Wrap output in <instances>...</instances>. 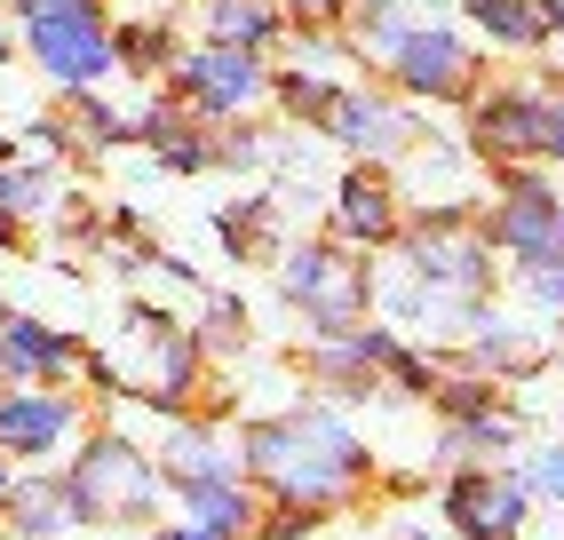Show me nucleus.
I'll return each instance as SVG.
<instances>
[{
    "instance_id": "obj_12",
    "label": "nucleus",
    "mask_w": 564,
    "mask_h": 540,
    "mask_svg": "<svg viewBox=\"0 0 564 540\" xmlns=\"http://www.w3.org/2000/svg\"><path fill=\"white\" fill-rule=\"evenodd\" d=\"M318 128H326L334 143L366 151V160H390V151L413 143V111H405V104H382V96H366V88H334V104L318 111Z\"/></svg>"
},
{
    "instance_id": "obj_27",
    "label": "nucleus",
    "mask_w": 564,
    "mask_h": 540,
    "mask_svg": "<svg viewBox=\"0 0 564 540\" xmlns=\"http://www.w3.org/2000/svg\"><path fill=\"white\" fill-rule=\"evenodd\" d=\"M541 9H549V32H556V41H564V0H541Z\"/></svg>"
},
{
    "instance_id": "obj_1",
    "label": "nucleus",
    "mask_w": 564,
    "mask_h": 540,
    "mask_svg": "<svg viewBox=\"0 0 564 540\" xmlns=\"http://www.w3.org/2000/svg\"><path fill=\"white\" fill-rule=\"evenodd\" d=\"M247 469L286 509H334L366 477V438L343 413H279L262 430H247Z\"/></svg>"
},
{
    "instance_id": "obj_28",
    "label": "nucleus",
    "mask_w": 564,
    "mask_h": 540,
    "mask_svg": "<svg viewBox=\"0 0 564 540\" xmlns=\"http://www.w3.org/2000/svg\"><path fill=\"white\" fill-rule=\"evenodd\" d=\"M9 485H17V477H9V453H0V509H9Z\"/></svg>"
},
{
    "instance_id": "obj_17",
    "label": "nucleus",
    "mask_w": 564,
    "mask_h": 540,
    "mask_svg": "<svg viewBox=\"0 0 564 540\" xmlns=\"http://www.w3.org/2000/svg\"><path fill=\"white\" fill-rule=\"evenodd\" d=\"M462 9H469V24L485 32V41L509 48V56H533V48H549V41H556L541 0H462Z\"/></svg>"
},
{
    "instance_id": "obj_20",
    "label": "nucleus",
    "mask_w": 564,
    "mask_h": 540,
    "mask_svg": "<svg viewBox=\"0 0 564 540\" xmlns=\"http://www.w3.org/2000/svg\"><path fill=\"white\" fill-rule=\"evenodd\" d=\"M477 358L494 374H509V381H524V374H541V342L517 334L509 318H477Z\"/></svg>"
},
{
    "instance_id": "obj_14",
    "label": "nucleus",
    "mask_w": 564,
    "mask_h": 540,
    "mask_svg": "<svg viewBox=\"0 0 564 540\" xmlns=\"http://www.w3.org/2000/svg\"><path fill=\"white\" fill-rule=\"evenodd\" d=\"M334 230H343L350 247H390L398 239V191L373 168H350L334 183Z\"/></svg>"
},
{
    "instance_id": "obj_10",
    "label": "nucleus",
    "mask_w": 564,
    "mask_h": 540,
    "mask_svg": "<svg viewBox=\"0 0 564 540\" xmlns=\"http://www.w3.org/2000/svg\"><path fill=\"white\" fill-rule=\"evenodd\" d=\"M254 532V493L239 477H192L175 485V525L160 540H247Z\"/></svg>"
},
{
    "instance_id": "obj_25",
    "label": "nucleus",
    "mask_w": 564,
    "mask_h": 540,
    "mask_svg": "<svg viewBox=\"0 0 564 540\" xmlns=\"http://www.w3.org/2000/svg\"><path fill=\"white\" fill-rule=\"evenodd\" d=\"M533 485H541V493H556V500H564V445H549V453H541V461H533Z\"/></svg>"
},
{
    "instance_id": "obj_22",
    "label": "nucleus",
    "mask_w": 564,
    "mask_h": 540,
    "mask_svg": "<svg viewBox=\"0 0 564 540\" xmlns=\"http://www.w3.org/2000/svg\"><path fill=\"white\" fill-rule=\"evenodd\" d=\"M111 56H120V64H135V72H160V64H175V48H167V24H160V17H143V24H128V32H111Z\"/></svg>"
},
{
    "instance_id": "obj_21",
    "label": "nucleus",
    "mask_w": 564,
    "mask_h": 540,
    "mask_svg": "<svg viewBox=\"0 0 564 540\" xmlns=\"http://www.w3.org/2000/svg\"><path fill=\"white\" fill-rule=\"evenodd\" d=\"M167 469H175V485H192V477H239V453H223L207 430H167Z\"/></svg>"
},
{
    "instance_id": "obj_24",
    "label": "nucleus",
    "mask_w": 564,
    "mask_h": 540,
    "mask_svg": "<svg viewBox=\"0 0 564 540\" xmlns=\"http://www.w3.org/2000/svg\"><path fill=\"white\" fill-rule=\"evenodd\" d=\"M541 160H556V168H564V104H556V96L541 104Z\"/></svg>"
},
{
    "instance_id": "obj_30",
    "label": "nucleus",
    "mask_w": 564,
    "mask_h": 540,
    "mask_svg": "<svg viewBox=\"0 0 564 540\" xmlns=\"http://www.w3.org/2000/svg\"><path fill=\"white\" fill-rule=\"evenodd\" d=\"M9 48H17V41H9V24H0V64H9Z\"/></svg>"
},
{
    "instance_id": "obj_2",
    "label": "nucleus",
    "mask_w": 564,
    "mask_h": 540,
    "mask_svg": "<svg viewBox=\"0 0 564 540\" xmlns=\"http://www.w3.org/2000/svg\"><path fill=\"white\" fill-rule=\"evenodd\" d=\"M485 287H494V247H485V230L437 215L422 239L405 247V270L382 279V302H390L398 326H430L445 311H469Z\"/></svg>"
},
{
    "instance_id": "obj_23",
    "label": "nucleus",
    "mask_w": 564,
    "mask_h": 540,
    "mask_svg": "<svg viewBox=\"0 0 564 540\" xmlns=\"http://www.w3.org/2000/svg\"><path fill=\"white\" fill-rule=\"evenodd\" d=\"M517 287H524V302H533V311H556V318H564V247L517 262Z\"/></svg>"
},
{
    "instance_id": "obj_15",
    "label": "nucleus",
    "mask_w": 564,
    "mask_h": 540,
    "mask_svg": "<svg viewBox=\"0 0 564 540\" xmlns=\"http://www.w3.org/2000/svg\"><path fill=\"white\" fill-rule=\"evenodd\" d=\"M72 358H80V342L41 326V318H0V381H17V390H32V381H56Z\"/></svg>"
},
{
    "instance_id": "obj_3",
    "label": "nucleus",
    "mask_w": 564,
    "mask_h": 540,
    "mask_svg": "<svg viewBox=\"0 0 564 540\" xmlns=\"http://www.w3.org/2000/svg\"><path fill=\"white\" fill-rule=\"evenodd\" d=\"M382 64L398 72V88H405L413 104H469V96H477V72H485V64H477V41H469L454 17L405 32Z\"/></svg>"
},
{
    "instance_id": "obj_18",
    "label": "nucleus",
    "mask_w": 564,
    "mask_h": 540,
    "mask_svg": "<svg viewBox=\"0 0 564 540\" xmlns=\"http://www.w3.org/2000/svg\"><path fill=\"white\" fill-rule=\"evenodd\" d=\"M279 32H286V9H279V0H207V41H215V48H254V56H262Z\"/></svg>"
},
{
    "instance_id": "obj_11",
    "label": "nucleus",
    "mask_w": 564,
    "mask_h": 540,
    "mask_svg": "<svg viewBox=\"0 0 564 540\" xmlns=\"http://www.w3.org/2000/svg\"><path fill=\"white\" fill-rule=\"evenodd\" d=\"M80 430V406H72L64 390H9L0 398V453H24V461H48L64 453V438Z\"/></svg>"
},
{
    "instance_id": "obj_6",
    "label": "nucleus",
    "mask_w": 564,
    "mask_h": 540,
    "mask_svg": "<svg viewBox=\"0 0 564 540\" xmlns=\"http://www.w3.org/2000/svg\"><path fill=\"white\" fill-rule=\"evenodd\" d=\"M167 72H175V96L192 111H207V120H239V111L271 104V64H262L254 48H215L207 41L199 56H183Z\"/></svg>"
},
{
    "instance_id": "obj_5",
    "label": "nucleus",
    "mask_w": 564,
    "mask_h": 540,
    "mask_svg": "<svg viewBox=\"0 0 564 540\" xmlns=\"http://www.w3.org/2000/svg\"><path fill=\"white\" fill-rule=\"evenodd\" d=\"M24 48H32V64H41L56 88H72V96H88V88H104L111 72H120V56H111V32H104L96 9L24 17Z\"/></svg>"
},
{
    "instance_id": "obj_26",
    "label": "nucleus",
    "mask_w": 564,
    "mask_h": 540,
    "mask_svg": "<svg viewBox=\"0 0 564 540\" xmlns=\"http://www.w3.org/2000/svg\"><path fill=\"white\" fill-rule=\"evenodd\" d=\"M17 17H72V9H96V0H9Z\"/></svg>"
},
{
    "instance_id": "obj_7",
    "label": "nucleus",
    "mask_w": 564,
    "mask_h": 540,
    "mask_svg": "<svg viewBox=\"0 0 564 540\" xmlns=\"http://www.w3.org/2000/svg\"><path fill=\"white\" fill-rule=\"evenodd\" d=\"M279 287L318 318V334H343V326H358V311H366V270L343 262L334 247H294V255L279 262Z\"/></svg>"
},
{
    "instance_id": "obj_9",
    "label": "nucleus",
    "mask_w": 564,
    "mask_h": 540,
    "mask_svg": "<svg viewBox=\"0 0 564 540\" xmlns=\"http://www.w3.org/2000/svg\"><path fill=\"white\" fill-rule=\"evenodd\" d=\"M445 517H454L462 540H517L524 517H533V500H524V485L501 477V469H469V477L445 485Z\"/></svg>"
},
{
    "instance_id": "obj_13",
    "label": "nucleus",
    "mask_w": 564,
    "mask_h": 540,
    "mask_svg": "<svg viewBox=\"0 0 564 540\" xmlns=\"http://www.w3.org/2000/svg\"><path fill=\"white\" fill-rule=\"evenodd\" d=\"M541 104L533 88H501V96H469V136L485 160H541Z\"/></svg>"
},
{
    "instance_id": "obj_8",
    "label": "nucleus",
    "mask_w": 564,
    "mask_h": 540,
    "mask_svg": "<svg viewBox=\"0 0 564 540\" xmlns=\"http://www.w3.org/2000/svg\"><path fill=\"white\" fill-rule=\"evenodd\" d=\"M485 247H501L509 262H533L549 247H564V207L556 191L541 175H509V199L494 207V223H485Z\"/></svg>"
},
{
    "instance_id": "obj_19",
    "label": "nucleus",
    "mask_w": 564,
    "mask_h": 540,
    "mask_svg": "<svg viewBox=\"0 0 564 540\" xmlns=\"http://www.w3.org/2000/svg\"><path fill=\"white\" fill-rule=\"evenodd\" d=\"M9 500H17V532H24V540L80 525V509H72V485H64V477H32V485H9Z\"/></svg>"
},
{
    "instance_id": "obj_29",
    "label": "nucleus",
    "mask_w": 564,
    "mask_h": 540,
    "mask_svg": "<svg viewBox=\"0 0 564 540\" xmlns=\"http://www.w3.org/2000/svg\"><path fill=\"white\" fill-rule=\"evenodd\" d=\"M398 540H430V532H422V525H398Z\"/></svg>"
},
{
    "instance_id": "obj_16",
    "label": "nucleus",
    "mask_w": 564,
    "mask_h": 540,
    "mask_svg": "<svg viewBox=\"0 0 564 540\" xmlns=\"http://www.w3.org/2000/svg\"><path fill=\"white\" fill-rule=\"evenodd\" d=\"M437 17H454V0H366L358 24H350V56H373V64H382L405 32H422V24H437Z\"/></svg>"
},
{
    "instance_id": "obj_4",
    "label": "nucleus",
    "mask_w": 564,
    "mask_h": 540,
    "mask_svg": "<svg viewBox=\"0 0 564 540\" xmlns=\"http://www.w3.org/2000/svg\"><path fill=\"white\" fill-rule=\"evenodd\" d=\"M64 485H72L80 525H96V517H152V500H160V469L128 438H96L80 461H72Z\"/></svg>"
}]
</instances>
